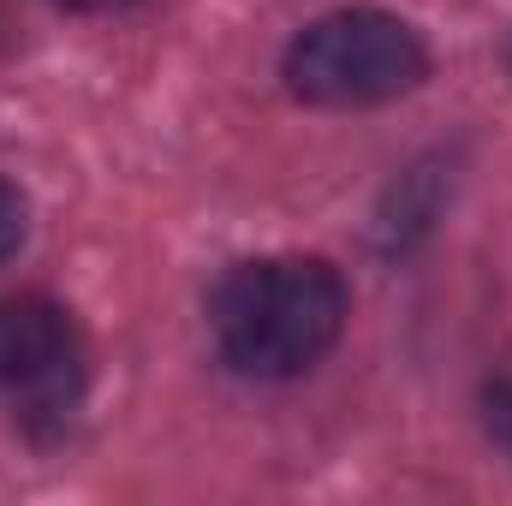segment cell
<instances>
[{
    "label": "cell",
    "mask_w": 512,
    "mask_h": 506,
    "mask_svg": "<svg viewBox=\"0 0 512 506\" xmlns=\"http://www.w3.org/2000/svg\"><path fill=\"white\" fill-rule=\"evenodd\" d=\"M54 6H72V12H114V6H126V0H54Z\"/></svg>",
    "instance_id": "8992f818"
},
{
    "label": "cell",
    "mask_w": 512,
    "mask_h": 506,
    "mask_svg": "<svg viewBox=\"0 0 512 506\" xmlns=\"http://www.w3.org/2000/svg\"><path fill=\"white\" fill-rule=\"evenodd\" d=\"M483 429H489V441L512 459V376L483 387Z\"/></svg>",
    "instance_id": "277c9868"
},
{
    "label": "cell",
    "mask_w": 512,
    "mask_h": 506,
    "mask_svg": "<svg viewBox=\"0 0 512 506\" xmlns=\"http://www.w3.org/2000/svg\"><path fill=\"white\" fill-rule=\"evenodd\" d=\"M429 72L423 36L382 6H346L304 24L286 48V90L310 108H376Z\"/></svg>",
    "instance_id": "7a4b0ae2"
},
{
    "label": "cell",
    "mask_w": 512,
    "mask_h": 506,
    "mask_svg": "<svg viewBox=\"0 0 512 506\" xmlns=\"http://www.w3.org/2000/svg\"><path fill=\"white\" fill-rule=\"evenodd\" d=\"M78 364L72 316L48 298H0V387L60 393Z\"/></svg>",
    "instance_id": "3957f363"
},
{
    "label": "cell",
    "mask_w": 512,
    "mask_h": 506,
    "mask_svg": "<svg viewBox=\"0 0 512 506\" xmlns=\"http://www.w3.org/2000/svg\"><path fill=\"white\" fill-rule=\"evenodd\" d=\"M346 280L322 256H256L221 274L209 334L227 370L251 381H292L316 370L346 334Z\"/></svg>",
    "instance_id": "6da1fadb"
},
{
    "label": "cell",
    "mask_w": 512,
    "mask_h": 506,
    "mask_svg": "<svg viewBox=\"0 0 512 506\" xmlns=\"http://www.w3.org/2000/svg\"><path fill=\"white\" fill-rule=\"evenodd\" d=\"M24 227H30V209H24L18 185H6V179H0V262L24 245Z\"/></svg>",
    "instance_id": "5b68a950"
}]
</instances>
